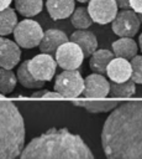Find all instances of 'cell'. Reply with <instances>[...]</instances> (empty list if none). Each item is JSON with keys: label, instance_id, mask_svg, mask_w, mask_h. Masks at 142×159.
<instances>
[{"label": "cell", "instance_id": "obj_3", "mask_svg": "<svg viewBox=\"0 0 142 159\" xmlns=\"http://www.w3.org/2000/svg\"><path fill=\"white\" fill-rule=\"evenodd\" d=\"M25 144V124L12 102L0 101V159H16Z\"/></svg>", "mask_w": 142, "mask_h": 159}, {"label": "cell", "instance_id": "obj_23", "mask_svg": "<svg viewBox=\"0 0 142 159\" xmlns=\"http://www.w3.org/2000/svg\"><path fill=\"white\" fill-rule=\"evenodd\" d=\"M70 22L77 30H83V29H89L93 24V20L88 12L86 7H75L70 15Z\"/></svg>", "mask_w": 142, "mask_h": 159}, {"label": "cell", "instance_id": "obj_22", "mask_svg": "<svg viewBox=\"0 0 142 159\" xmlns=\"http://www.w3.org/2000/svg\"><path fill=\"white\" fill-rule=\"evenodd\" d=\"M135 82L132 80H127L123 82H112L110 84L109 94L115 98H128L135 94Z\"/></svg>", "mask_w": 142, "mask_h": 159}, {"label": "cell", "instance_id": "obj_26", "mask_svg": "<svg viewBox=\"0 0 142 159\" xmlns=\"http://www.w3.org/2000/svg\"><path fill=\"white\" fill-rule=\"evenodd\" d=\"M128 2H130V7L137 14L142 12V0H128Z\"/></svg>", "mask_w": 142, "mask_h": 159}, {"label": "cell", "instance_id": "obj_16", "mask_svg": "<svg viewBox=\"0 0 142 159\" xmlns=\"http://www.w3.org/2000/svg\"><path fill=\"white\" fill-rule=\"evenodd\" d=\"M137 42L132 37H120L119 40L112 42V53L115 55V57L131 60L137 55Z\"/></svg>", "mask_w": 142, "mask_h": 159}, {"label": "cell", "instance_id": "obj_11", "mask_svg": "<svg viewBox=\"0 0 142 159\" xmlns=\"http://www.w3.org/2000/svg\"><path fill=\"white\" fill-rule=\"evenodd\" d=\"M21 58L20 46L6 37H0V67L12 70Z\"/></svg>", "mask_w": 142, "mask_h": 159}, {"label": "cell", "instance_id": "obj_2", "mask_svg": "<svg viewBox=\"0 0 142 159\" xmlns=\"http://www.w3.org/2000/svg\"><path fill=\"white\" fill-rule=\"evenodd\" d=\"M19 159H94L91 150L78 135L65 128H51L33 138Z\"/></svg>", "mask_w": 142, "mask_h": 159}, {"label": "cell", "instance_id": "obj_25", "mask_svg": "<svg viewBox=\"0 0 142 159\" xmlns=\"http://www.w3.org/2000/svg\"><path fill=\"white\" fill-rule=\"evenodd\" d=\"M131 80L135 83L142 84V55H136L131 58Z\"/></svg>", "mask_w": 142, "mask_h": 159}, {"label": "cell", "instance_id": "obj_31", "mask_svg": "<svg viewBox=\"0 0 142 159\" xmlns=\"http://www.w3.org/2000/svg\"><path fill=\"white\" fill-rule=\"evenodd\" d=\"M75 1H78V2H88L89 0H75Z\"/></svg>", "mask_w": 142, "mask_h": 159}, {"label": "cell", "instance_id": "obj_15", "mask_svg": "<svg viewBox=\"0 0 142 159\" xmlns=\"http://www.w3.org/2000/svg\"><path fill=\"white\" fill-rule=\"evenodd\" d=\"M46 9L53 20H63L72 15L75 0H47Z\"/></svg>", "mask_w": 142, "mask_h": 159}, {"label": "cell", "instance_id": "obj_30", "mask_svg": "<svg viewBox=\"0 0 142 159\" xmlns=\"http://www.w3.org/2000/svg\"><path fill=\"white\" fill-rule=\"evenodd\" d=\"M137 16H138V20H140V22H141V25H142V12L137 14Z\"/></svg>", "mask_w": 142, "mask_h": 159}, {"label": "cell", "instance_id": "obj_20", "mask_svg": "<svg viewBox=\"0 0 142 159\" xmlns=\"http://www.w3.org/2000/svg\"><path fill=\"white\" fill-rule=\"evenodd\" d=\"M17 22V15L14 9L6 7L4 10H0V36L11 34Z\"/></svg>", "mask_w": 142, "mask_h": 159}, {"label": "cell", "instance_id": "obj_1", "mask_svg": "<svg viewBox=\"0 0 142 159\" xmlns=\"http://www.w3.org/2000/svg\"><path fill=\"white\" fill-rule=\"evenodd\" d=\"M101 144L107 159H142V99L112 109L102 127Z\"/></svg>", "mask_w": 142, "mask_h": 159}, {"label": "cell", "instance_id": "obj_6", "mask_svg": "<svg viewBox=\"0 0 142 159\" xmlns=\"http://www.w3.org/2000/svg\"><path fill=\"white\" fill-rule=\"evenodd\" d=\"M111 22L112 31L120 37H133L141 26L137 12L132 9H122L121 11H117Z\"/></svg>", "mask_w": 142, "mask_h": 159}, {"label": "cell", "instance_id": "obj_8", "mask_svg": "<svg viewBox=\"0 0 142 159\" xmlns=\"http://www.w3.org/2000/svg\"><path fill=\"white\" fill-rule=\"evenodd\" d=\"M27 68L30 73L40 81H51L56 73L57 62L49 53H40L28 60Z\"/></svg>", "mask_w": 142, "mask_h": 159}, {"label": "cell", "instance_id": "obj_9", "mask_svg": "<svg viewBox=\"0 0 142 159\" xmlns=\"http://www.w3.org/2000/svg\"><path fill=\"white\" fill-rule=\"evenodd\" d=\"M88 12L93 22L105 25L114 20L117 14V4L115 0H89Z\"/></svg>", "mask_w": 142, "mask_h": 159}, {"label": "cell", "instance_id": "obj_17", "mask_svg": "<svg viewBox=\"0 0 142 159\" xmlns=\"http://www.w3.org/2000/svg\"><path fill=\"white\" fill-rule=\"evenodd\" d=\"M72 103L84 108L90 113H105L112 111L122 102L121 101H77L72 98Z\"/></svg>", "mask_w": 142, "mask_h": 159}, {"label": "cell", "instance_id": "obj_7", "mask_svg": "<svg viewBox=\"0 0 142 159\" xmlns=\"http://www.w3.org/2000/svg\"><path fill=\"white\" fill-rule=\"evenodd\" d=\"M54 56L57 65L63 70H77L84 60L81 48L70 40L62 43L54 52Z\"/></svg>", "mask_w": 142, "mask_h": 159}, {"label": "cell", "instance_id": "obj_4", "mask_svg": "<svg viewBox=\"0 0 142 159\" xmlns=\"http://www.w3.org/2000/svg\"><path fill=\"white\" fill-rule=\"evenodd\" d=\"M12 34H14L15 42L20 47L33 48L40 45L41 39L43 36V30L37 21L31 20L28 17L17 22Z\"/></svg>", "mask_w": 142, "mask_h": 159}, {"label": "cell", "instance_id": "obj_28", "mask_svg": "<svg viewBox=\"0 0 142 159\" xmlns=\"http://www.w3.org/2000/svg\"><path fill=\"white\" fill-rule=\"evenodd\" d=\"M11 2H12V0H0V10H4L6 7H9Z\"/></svg>", "mask_w": 142, "mask_h": 159}, {"label": "cell", "instance_id": "obj_12", "mask_svg": "<svg viewBox=\"0 0 142 159\" xmlns=\"http://www.w3.org/2000/svg\"><path fill=\"white\" fill-rule=\"evenodd\" d=\"M67 41H68V36L65 35V32L58 29H48L43 31V36L38 46L41 52L53 55L57 51V48Z\"/></svg>", "mask_w": 142, "mask_h": 159}, {"label": "cell", "instance_id": "obj_19", "mask_svg": "<svg viewBox=\"0 0 142 159\" xmlns=\"http://www.w3.org/2000/svg\"><path fill=\"white\" fill-rule=\"evenodd\" d=\"M15 9L25 17L38 15L43 9V0H14Z\"/></svg>", "mask_w": 142, "mask_h": 159}, {"label": "cell", "instance_id": "obj_29", "mask_svg": "<svg viewBox=\"0 0 142 159\" xmlns=\"http://www.w3.org/2000/svg\"><path fill=\"white\" fill-rule=\"evenodd\" d=\"M138 46H140V50L142 51V32H141V35L138 36Z\"/></svg>", "mask_w": 142, "mask_h": 159}, {"label": "cell", "instance_id": "obj_10", "mask_svg": "<svg viewBox=\"0 0 142 159\" xmlns=\"http://www.w3.org/2000/svg\"><path fill=\"white\" fill-rule=\"evenodd\" d=\"M110 83L100 73H91L84 80L83 96L85 98H105L109 96Z\"/></svg>", "mask_w": 142, "mask_h": 159}, {"label": "cell", "instance_id": "obj_13", "mask_svg": "<svg viewBox=\"0 0 142 159\" xmlns=\"http://www.w3.org/2000/svg\"><path fill=\"white\" fill-rule=\"evenodd\" d=\"M105 73H107L109 78L112 82H123V81H127L131 77V63L126 58L114 57L109 62Z\"/></svg>", "mask_w": 142, "mask_h": 159}, {"label": "cell", "instance_id": "obj_18", "mask_svg": "<svg viewBox=\"0 0 142 159\" xmlns=\"http://www.w3.org/2000/svg\"><path fill=\"white\" fill-rule=\"evenodd\" d=\"M115 57V55L105 48H100V50H95L91 56H90V68L95 72V73H100L104 75L106 72V67L109 65V62Z\"/></svg>", "mask_w": 142, "mask_h": 159}, {"label": "cell", "instance_id": "obj_14", "mask_svg": "<svg viewBox=\"0 0 142 159\" xmlns=\"http://www.w3.org/2000/svg\"><path fill=\"white\" fill-rule=\"evenodd\" d=\"M70 41L81 48L84 57L91 56V53L98 48V39L91 31H88V29L74 31L70 35Z\"/></svg>", "mask_w": 142, "mask_h": 159}, {"label": "cell", "instance_id": "obj_27", "mask_svg": "<svg viewBox=\"0 0 142 159\" xmlns=\"http://www.w3.org/2000/svg\"><path fill=\"white\" fill-rule=\"evenodd\" d=\"M115 1L117 4V7H120V9H131L128 0H115Z\"/></svg>", "mask_w": 142, "mask_h": 159}, {"label": "cell", "instance_id": "obj_24", "mask_svg": "<svg viewBox=\"0 0 142 159\" xmlns=\"http://www.w3.org/2000/svg\"><path fill=\"white\" fill-rule=\"evenodd\" d=\"M17 78L15 76V73L11 70H6V68H0V93L1 94H9L14 91L15 86H16Z\"/></svg>", "mask_w": 142, "mask_h": 159}, {"label": "cell", "instance_id": "obj_5", "mask_svg": "<svg viewBox=\"0 0 142 159\" xmlns=\"http://www.w3.org/2000/svg\"><path fill=\"white\" fill-rule=\"evenodd\" d=\"M84 88V80L75 70H64L56 77L54 91L63 98L79 97Z\"/></svg>", "mask_w": 142, "mask_h": 159}, {"label": "cell", "instance_id": "obj_21", "mask_svg": "<svg viewBox=\"0 0 142 159\" xmlns=\"http://www.w3.org/2000/svg\"><path fill=\"white\" fill-rule=\"evenodd\" d=\"M27 62H28V60H27V61H23V62L19 66L17 72H16V78H17V81H19L23 87H26V88H41V87H43L44 82H43V81H40V80H37V78H35V77L30 73V71H28V68H27Z\"/></svg>", "mask_w": 142, "mask_h": 159}, {"label": "cell", "instance_id": "obj_32", "mask_svg": "<svg viewBox=\"0 0 142 159\" xmlns=\"http://www.w3.org/2000/svg\"><path fill=\"white\" fill-rule=\"evenodd\" d=\"M4 98H5V94H1L0 93V99H4Z\"/></svg>", "mask_w": 142, "mask_h": 159}]
</instances>
